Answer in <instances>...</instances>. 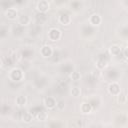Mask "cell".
Returning a JSON list of instances; mask_svg holds the SVG:
<instances>
[{"label": "cell", "instance_id": "e0dca14e", "mask_svg": "<svg viewBox=\"0 0 128 128\" xmlns=\"http://www.w3.org/2000/svg\"><path fill=\"white\" fill-rule=\"evenodd\" d=\"M91 110H92V107L90 106V104H88V103H83V104L81 105V111H82L83 113H90Z\"/></svg>", "mask_w": 128, "mask_h": 128}, {"label": "cell", "instance_id": "ffe728a7", "mask_svg": "<svg viewBox=\"0 0 128 128\" xmlns=\"http://www.w3.org/2000/svg\"><path fill=\"white\" fill-rule=\"evenodd\" d=\"M57 107L59 108V109H63L64 108V101H58L57 102Z\"/></svg>", "mask_w": 128, "mask_h": 128}, {"label": "cell", "instance_id": "8992f818", "mask_svg": "<svg viewBox=\"0 0 128 128\" xmlns=\"http://www.w3.org/2000/svg\"><path fill=\"white\" fill-rule=\"evenodd\" d=\"M52 53H53V49L49 45H45V46L41 47V49H40V54L43 57H50L52 55Z\"/></svg>", "mask_w": 128, "mask_h": 128}, {"label": "cell", "instance_id": "7a4b0ae2", "mask_svg": "<svg viewBox=\"0 0 128 128\" xmlns=\"http://www.w3.org/2000/svg\"><path fill=\"white\" fill-rule=\"evenodd\" d=\"M50 8V4L47 0H40L37 3V10L41 13H46Z\"/></svg>", "mask_w": 128, "mask_h": 128}, {"label": "cell", "instance_id": "5bb4252c", "mask_svg": "<svg viewBox=\"0 0 128 128\" xmlns=\"http://www.w3.org/2000/svg\"><path fill=\"white\" fill-rule=\"evenodd\" d=\"M36 118H37L38 121H45V120H47V118H48V113L45 112V111H40V112H38V114L36 115Z\"/></svg>", "mask_w": 128, "mask_h": 128}, {"label": "cell", "instance_id": "7c38bea8", "mask_svg": "<svg viewBox=\"0 0 128 128\" xmlns=\"http://www.w3.org/2000/svg\"><path fill=\"white\" fill-rule=\"evenodd\" d=\"M126 101H127V95H126V93L120 92V93L117 95V102H118L119 104H124Z\"/></svg>", "mask_w": 128, "mask_h": 128}, {"label": "cell", "instance_id": "9a60e30c", "mask_svg": "<svg viewBox=\"0 0 128 128\" xmlns=\"http://www.w3.org/2000/svg\"><path fill=\"white\" fill-rule=\"evenodd\" d=\"M22 120L25 122V123H30L32 120H33V116L31 113L29 112H24L23 115H22Z\"/></svg>", "mask_w": 128, "mask_h": 128}, {"label": "cell", "instance_id": "8fae6325", "mask_svg": "<svg viewBox=\"0 0 128 128\" xmlns=\"http://www.w3.org/2000/svg\"><path fill=\"white\" fill-rule=\"evenodd\" d=\"M30 21H31V19H30V17L27 16V15H22V16H20V17H19V20H18L19 24H20V25H23V26L28 25V24L30 23Z\"/></svg>", "mask_w": 128, "mask_h": 128}, {"label": "cell", "instance_id": "6da1fadb", "mask_svg": "<svg viewBox=\"0 0 128 128\" xmlns=\"http://www.w3.org/2000/svg\"><path fill=\"white\" fill-rule=\"evenodd\" d=\"M48 38L51 41H57L61 38V31L57 28H52L48 32Z\"/></svg>", "mask_w": 128, "mask_h": 128}, {"label": "cell", "instance_id": "9c48e42d", "mask_svg": "<svg viewBox=\"0 0 128 128\" xmlns=\"http://www.w3.org/2000/svg\"><path fill=\"white\" fill-rule=\"evenodd\" d=\"M101 21H102V19H101V17H100L98 14H93V15L90 16V18H89V22H90L92 25H99V24L101 23Z\"/></svg>", "mask_w": 128, "mask_h": 128}, {"label": "cell", "instance_id": "2e32d148", "mask_svg": "<svg viewBox=\"0 0 128 128\" xmlns=\"http://www.w3.org/2000/svg\"><path fill=\"white\" fill-rule=\"evenodd\" d=\"M107 65H108V62L106 60H104V59H99L97 61V63H96V66L99 69H104V68L107 67Z\"/></svg>", "mask_w": 128, "mask_h": 128}, {"label": "cell", "instance_id": "5b68a950", "mask_svg": "<svg viewBox=\"0 0 128 128\" xmlns=\"http://www.w3.org/2000/svg\"><path fill=\"white\" fill-rule=\"evenodd\" d=\"M4 15H5V17H6L7 19H9V20H14V19H16L17 16H18V12H17V10L14 9V8H9V9H7V10L4 12Z\"/></svg>", "mask_w": 128, "mask_h": 128}, {"label": "cell", "instance_id": "3957f363", "mask_svg": "<svg viewBox=\"0 0 128 128\" xmlns=\"http://www.w3.org/2000/svg\"><path fill=\"white\" fill-rule=\"evenodd\" d=\"M11 79L14 81H20L23 78V71L20 68H14L11 71Z\"/></svg>", "mask_w": 128, "mask_h": 128}, {"label": "cell", "instance_id": "ac0fdd59", "mask_svg": "<svg viewBox=\"0 0 128 128\" xmlns=\"http://www.w3.org/2000/svg\"><path fill=\"white\" fill-rule=\"evenodd\" d=\"M70 93H71L72 96L78 97V96H80V94H81V89H80L79 87H72L71 90H70Z\"/></svg>", "mask_w": 128, "mask_h": 128}, {"label": "cell", "instance_id": "52a82bcc", "mask_svg": "<svg viewBox=\"0 0 128 128\" xmlns=\"http://www.w3.org/2000/svg\"><path fill=\"white\" fill-rule=\"evenodd\" d=\"M44 105L48 109H53L55 108V106H57V102L53 97H46L44 99Z\"/></svg>", "mask_w": 128, "mask_h": 128}, {"label": "cell", "instance_id": "30bf717a", "mask_svg": "<svg viewBox=\"0 0 128 128\" xmlns=\"http://www.w3.org/2000/svg\"><path fill=\"white\" fill-rule=\"evenodd\" d=\"M27 103V98L26 96H23V95H20L16 98V104L19 106V107H24Z\"/></svg>", "mask_w": 128, "mask_h": 128}, {"label": "cell", "instance_id": "ba28073f", "mask_svg": "<svg viewBox=\"0 0 128 128\" xmlns=\"http://www.w3.org/2000/svg\"><path fill=\"white\" fill-rule=\"evenodd\" d=\"M58 21L61 25H69L71 23V17L68 14H62L61 16H59Z\"/></svg>", "mask_w": 128, "mask_h": 128}, {"label": "cell", "instance_id": "d6986e66", "mask_svg": "<svg viewBox=\"0 0 128 128\" xmlns=\"http://www.w3.org/2000/svg\"><path fill=\"white\" fill-rule=\"evenodd\" d=\"M80 78H81V75H80L79 72H77V71L72 72V74H71V79H72V80L78 81V80H80Z\"/></svg>", "mask_w": 128, "mask_h": 128}, {"label": "cell", "instance_id": "44dd1931", "mask_svg": "<svg viewBox=\"0 0 128 128\" xmlns=\"http://www.w3.org/2000/svg\"><path fill=\"white\" fill-rule=\"evenodd\" d=\"M123 53H124V56H125V57H126V58L128 59V46H127V47H126V48L124 49Z\"/></svg>", "mask_w": 128, "mask_h": 128}, {"label": "cell", "instance_id": "277c9868", "mask_svg": "<svg viewBox=\"0 0 128 128\" xmlns=\"http://www.w3.org/2000/svg\"><path fill=\"white\" fill-rule=\"evenodd\" d=\"M108 91L110 94H112L113 96H117L120 93V86L118 83L113 82L108 86Z\"/></svg>", "mask_w": 128, "mask_h": 128}, {"label": "cell", "instance_id": "4fadbf2b", "mask_svg": "<svg viewBox=\"0 0 128 128\" xmlns=\"http://www.w3.org/2000/svg\"><path fill=\"white\" fill-rule=\"evenodd\" d=\"M110 53L112 55H119L121 53V47L119 45H112L110 47Z\"/></svg>", "mask_w": 128, "mask_h": 128}]
</instances>
